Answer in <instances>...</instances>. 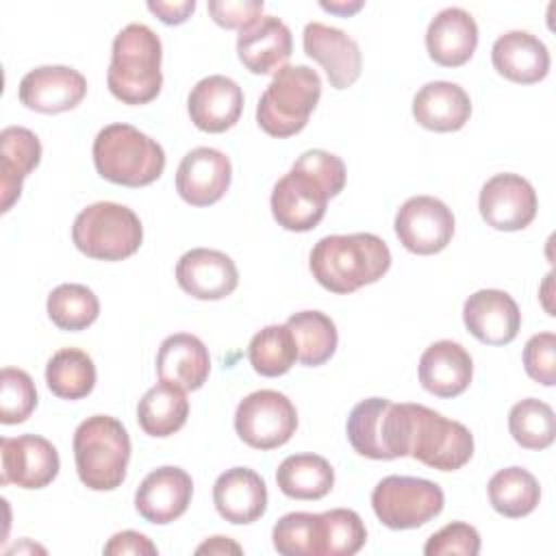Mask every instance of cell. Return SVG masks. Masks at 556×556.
Returning <instances> with one entry per match:
<instances>
[{"instance_id": "obj_1", "label": "cell", "mask_w": 556, "mask_h": 556, "mask_svg": "<svg viewBox=\"0 0 556 556\" xmlns=\"http://www.w3.org/2000/svg\"><path fill=\"white\" fill-rule=\"evenodd\" d=\"M308 267L324 289L345 295L380 280L391 267V252L371 232L328 235L311 250Z\"/></svg>"}, {"instance_id": "obj_2", "label": "cell", "mask_w": 556, "mask_h": 556, "mask_svg": "<svg viewBox=\"0 0 556 556\" xmlns=\"http://www.w3.org/2000/svg\"><path fill=\"white\" fill-rule=\"evenodd\" d=\"M161 59L163 46L150 26L137 22L124 26L111 48L109 91L124 104L152 102L163 85Z\"/></svg>"}, {"instance_id": "obj_3", "label": "cell", "mask_w": 556, "mask_h": 556, "mask_svg": "<svg viewBox=\"0 0 556 556\" xmlns=\"http://www.w3.org/2000/svg\"><path fill=\"white\" fill-rule=\"evenodd\" d=\"M93 165L115 185L146 187L165 169V152L159 141L130 124H109L93 139Z\"/></svg>"}, {"instance_id": "obj_4", "label": "cell", "mask_w": 556, "mask_h": 556, "mask_svg": "<svg viewBox=\"0 0 556 556\" xmlns=\"http://www.w3.org/2000/svg\"><path fill=\"white\" fill-rule=\"evenodd\" d=\"M130 437L111 415H93L74 432V463L80 482L91 491H113L126 478Z\"/></svg>"}, {"instance_id": "obj_5", "label": "cell", "mask_w": 556, "mask_h": 556, "mask_svg": "<svg viewBox=\"0 0 556 556\" xmlns=\"http://www.w3.org/2000/svg\"><path fill=\"white\" fill-rule=\"evenodd\" d=\"M321 96V78L308 65L280 67L256 106L258 126L271 137L298 135Z\"/></svg>"}, {"instance_id": "obj_6", "label": "cell", "mask_w": 556, "mask_h": 556, "mask_svg": "<svg viewBox=\"0 0 556 556\" xmlns=\"http://www.w3.org/2000/svg\"><path fill=\"white\" fill-rule=\"evenodd\" d=\"M410 404H395L387 397L358 402L348 417V441L365 458L393 460L408 456Z\"/></svg>"}, {"instance_id": "obj_7", "label": "cell", "mask_w": 556, "mask_h": 556, "mask_svg": "<svg viewBox=\"0 0 556 556\" xmlns=\"http://www.w3.org/2000/svg\"><path fill=\"white\" fill-rule=\"evenodd\" d=\"M74 245L96 261H124L143 241L137 213L117 202H96L83 208L72 226Z\"/></svg>"}, {"instance_id": "obj_8", "label": "cell", "mask_w": 556, "mask_h": 556, "mask_svg": "<svg viewBox=\"0 0 556 556\" xmlns=\"http://www.w3.org/2000/svg\"><path fill=\"white\" fill-rule=\"evenodd\" d=\"M410 447L408 456L439 471H456L473 456V434L460 421L441 413L410 404Z\"/></svg>"}, {"instance_id": "obj_9", "label": "cell", "mask_w": 556, "mask_h": 556, "mask_svg": "<svg viewBox=\"0 0 556 556\" xmlns=\"http://www.w3.org/2000/svg\"><path fill=\"white\" fill-rule=\"evenodd\" d=\"M445 504L441 486L426 478L387 476L371 491L378 521L391 530H413L434 519Z\"/></svg>"}, {"instance_id": "obj_10", "label": "cell", "mask_w": 556, "mask_h": 556, "mask_svg": "<svg viewBox=\"0 0 556 556\" xmlns=\"http://www.w3.org/2000/svg\"><path fill=\"white\" fill-rule=\"evenodd\" d=\"M298 428L293 402L274 389H261L245 395L235 410V430L243 443L254 450H274L285 445Z\"/></svg>"}, {"instance_id": "obj_11", "label": "cell", "mask_w": 556, "mask_h": 556, "mask_svg": "<svg viewBox=\"0 0 556 556\" xmlns=\"http://www.w3.org/2000/svg\"><path fill=\"white\" fill-rule=\"evenodd\" d=\"M330 189L311 172L293 165L271 191V215L285 230H313L326 215Z\"/></svg>"}, {"instance_id": "obj_12", "label": "cell", "mask_w": 556, "mask_h": 556, "mask_svg": "<svg viewBox=\"0 0 556 556\" xmlns=\"http://www.w3.org/2000/svg\"><path fill=\"white\" fill-rule=\"evenodd\" d=\"M395 235L413 254H437L454 235V215L445 202L432 195H413L395 213Z\"/></svg>"}, {"instance_id": "obj_13", "label": "cell", "mask_w": 556, "mask_h": 556, "mask_svg": "<svg viewBox=\"0 0 556 556\" xmlns=\"http://www.w3.org/2000/svg\"><path fill=\"white\" fill-rule=\"evenodd\" d=\"M2 484H15L20 489L48 486L61 467L56 447L39 434H20L0 439Z\"/></svg>"}, {"instance_id": "obj_14", "label": "cell", "mask_w": 556, "mask_h": 556, "mask_svg": "<svg viewBox=\"0 0 556 556\" xmlns=\"http://www.w3.org/2000/svg\"><path fill=\"white\" fill-rule=\"evenodd\" d=\"M480 215L495 230H523L536 217V191L519 174H495L480 189Z\"/></svg>"}, {"instance_id": "obj_15", "label": "cell", "mask_w": 556, "mask_h": 556, "mask_svg": "<svg viewBox=\"0 0 556 556\" xmlns=\"http://www.w3.org/2000/svg\"><path fill=\"white\" fill-rule=\"evenodd\" d=\"M87 93L85 76L67 65H41L20 80V102L37 113H63L83 102Z\"/></svg>"}, {"instance_id": "obj_16", "label": "cell", "mask_w": 556, "mask_h": 556, "mask_svg": "<svg viewBox=\"0 0 556 556\" xmlns=\"http://www.w3.org/2000/svg\"><path fill=\"white\" fill-rule=\"evenodd\" d=\"M302 46L306 56L317 61L334 89L352 87L363 70V56L358 43L341 28L311 22L304 26Z\"/></svg>"}, {"instance_id": "obj_17", "label": "cell", "mask_w": 556, "mask_h": 556, "mask_svg": "<svg viewBox=\"0 0 556 556\" xmlns=\"http://www.w3.org/2000/svg\"><path fill=\"white\" fill-rule=\"evenodd\" d=\"M230 159L215 148L189 150L176 172V191L191 206H211L222 200L230 187Z\"/></svg>"}, {"instance_id": "obj_18", "label": "cell", "mask_w": 556, "mask_h": 556, "mask_svg": "<svg viewBox=\"0 0 556 556\" xmlns=\"http://www.w3.org/2000/svg\"><path fill=\"white\" fill-rule=\"evenodd\" d=\"M193 495V480L180 467H159L150 471L135 493V508L137 513L150 523H172L191 504Z\"/></svg>"}, {"instance_id": "obj_19", "label": "cell", "mask_w": 556, "mask_h": 556, "mask_svg": "<svg viewBox=\"0 0 556 556\" xmlns=\"http://www.w3.org/2000/svg\"><path fill=\"white\" fill-rule=\"evenodd\" d=\"M176 280L195 300H222L237 289L239 271L228 254L193 248L178 258Z\"/></svg>"}, {"instance_id": "obj_20", "label": "cell", "mask_w": 556, "mask_h": 556, "mask_svg": "<svg viewBox=\"0 0 556 556\" xmlns=\"http://www.w3.org/2000/svg\"><path fill=\"white\" fill-rule=\"evenodd\" d=\"M463 321L480 343L506 345L521 328V313L506 291L480 289L465 300Z\"/></svg>"}, {"instance_id": "obj_21", "label": "cell", "mask_w": 556, "mask_h": 556, "mask_svg": "<svg viewBox=\"0 0 556 556\" xmlns=\"http://www.w3.org/2000/svg\"><path fill=\"white\" fill-rule=\"evenodd\" d=\"M187 109L195 128L204 132H224L241 117L243 91L232 78L213 74L195 83L189 91Z\"/></svg>"}, {"instance_id": "obj_22", "label": "cell", "mask_w": 556, "mask_h": 556, "mask_svg": "<svg viewBox=\"0 0 556 556\" xmlns=\"http://www.w3.org/2000/svg\"><path fill=\"white\" fill-rule=\"evenodd\" d=\"M213 502L226 521L252 523L267 510L265 480L250 467L226 469L213 484Z\"/></svg>"}, {"instance_id": "obj_23", "label": "cell", "mask_w": 556, "mask_h": 556, "mask_svg": "<svg viewBox=\"0 0 556 556\" xmlns=\"http://www.w3.org/2000/svg\"><path fill=\"white\" fill-rule=\"evenodd\" d=\"M478 46V24L473 15L460 7L439 11L426 30V48L434 63L443 67L465 65Z\"/></svg>"}, {"instance_id": "obj_24", "label": "cell", "mask_w": 556, "mask_h": 556, "mask_svg": "<svg viewBox=\"0 0 556 556\" xmlns=\"http://www.w3.org/2000/svg\"><path fill=\"white\" fill-rule=\"evenodd\" d=\"M473 376V361L469 352L450 339L434 341L419 358V382L437 397L460 395Z\"/></svg>"}, {"instance_id": "obj_25", "label": "cell", "mask_w": 556, "mask_h": 556, "mask_svg": "<svg viewBox=\"0 0 556 556\" xmlns=\"http://www.w3.org/2000/svg\"><path fill=\"white\" fill-rule=\"evenodd\" d=\"M291 50V30L282 20L274 15H263L237 37L239 61L245 65V70L261 76L285 67Z\"/></svg>"}, {"instance_id": "obj_26", "label": "cell", "mask_w": 556, "mask_h": 556, "mask_svg": "<svg viewBox=\"0 0 556 556\" xmlns=\"http://www.w3.org/2000/svg\"><path fill=\"white\" fill-rule=\"evenodd\" d=\"M491 61L500 76L519 85L539 83L549 72L547 46L528 30L500 35L491 48Z\"/></svg>"}, {"instance_id": "obj_27", "label": "cell", "mask_w": 556, "mask_h": 556, "mask_svg": "<svg viewBox=\"0 0 556 556\" xmlns=\"http://www.w3.org/2000/svg\"><path fill=\"white\" fill-rule=\"evenodd\" d=\"M211 371L206 345L189 332H176L163 339L156 354V374L163 382L176 384L182 391L200 389Z\"/></svg>"}, {"instance_id": "obj_28", "label": "cell", "mask_w": 556, "mask_h": 556, "mask_svg": "<svg viewBox=\"0 0 556 556\" xmlns=\"http://www.w3.org/2000/svg\"><path fill=\"white\" fill-rule=\"evenodd\" d=\"M471 115L467 91L450 80L424 85L413 98V117L419 126L434 132L460 130Z\"/></svg>"}, {"instance_id": "obj_29", "label": "cell", "mask_w": 556, "mask_h": 556, "mask_svg": "<svg viewBox=\"0 0 556 556\" xmlns=\"http://www.w3.org/2000/svg\"><path fill=\"white\" fill-rule=\"evenodd\" d=\"M41 143L24 126H7L0 132V193L7 213L22 193L24 178L39 165Z\"/></svg>"}, {"instance_id": "obj_30", "label": "cell", "mask_w": 556, "mask_h": 556, "mask_svg": "<svg viewBox=\"0 0 556 556\" xmlns=\"http://www.w3.org/2000/svg\"><path fill=\"white\" fill-rule=\"evenodd\" d=\"M189 417L185 391L169 382H159L143 393L137 404V421L150 437H169L178 432Z\"/></svg>"}, {"instance_id": "obj_31", "label": "cell", "mask_w": 556, "mask_h": 556, "mask_svg": "<svg viewBox=\"0 0 556 556\" xmlns=\"http://www.w3.org/2000/svg\"><path fill=\"white\" fill-rule=\"evenodd\" d=\"M276 482L287 497L321 500L334 484V469L319 454H291L278 465Z\"/></svg>"}, {"instance_id": "obj_32", "label": "cell", "mask_w": 556, "mask_h": 556, "mask_svg": "<svg viewBox=\"0 0 556 556\" xmlns=\"http://www.w3.org/2000/svg\"><path fill=\"white\" fill-rule=\"evenodd\" d=\"M489 502L504 517H526L541 502L539 480L523 467L500 469L489 480Z\"/></svg>"}, {"instance_id": "obj_33", "label": "cell", "mask_w": 556, "mask_h": 556, "mask_svg": "<svg viewBox=\"0 0 556 556\" xmlns=\"http://www.w3.org/2000/svg\"><path fill=\"white\" fill-rule=\"evenodd\" d=\"M48 389L61 400H83L96 387V365L78 348H63L46 365Z\"/></svg>"}, {"instance_id": "obj_34", "label": "cell", "mask_w": 556, "mask_h": 556, "mask_svg": "<svg viewBox=\"0 0 556 556\" xmlns=\"http://www.w3.org/2000/svg\"><path fill=\"white\" fill-rule=\"evenodd\" d=\"M298 345V361L306 367L324 365L337 350V326L321 311H300L287 319Z\"/></svg>"}, {"instance_id": "obj_35", "label": "cell", "mask_w": 556, "mask_h": 556, "mask_svg": "<svg viewBox=\"0 0 556 556\" xmlns=\"http://www.w3.org/2000/svg\"><path fill=\"white\" fill-rule=\"evenodd\" d=\"M248 358L252 369L265 378L287 374L298 361V345L287 324H271L258 330L248 345Z\"/></svg>"}, {"instance_id": "obj_36", "label": "cell", "mask_w": 556, "mask_h": 556, "mask_svg": "<svg viewBox=\"0 0 556 556\" xmlns=\"http://www.w3.org/2000/svg\"><path fill=\"white\" fill-rule=\"evenodd\" d=\"M48 317L61 330H85L89 328L100 313L98 295L78 282H65L50 291L48 295Z\"/></svg>"}, {"instance_id": "obj_37", "label": "cell", "mask_w": 556, "mask_h": 556, "mask_svg": "<svg viewBox=\"0 0 556 556\" xmlns=\"http://www.w3.org/2000/svg\"><path fill=\"white\" fill-rule=\"evenodd\" d=\"M508 430L517 445L526 450H545L556 439L554 410L536 397H526L510 408Z\"/></svg>"}, {"instance_id": "obj_38", "label": "cell", "mask_w": 556, "mask_h": 556, "mask_svg": "<svg viewBox=\"0 0 556 556\" xmlns=\"http://www.w3.org/2000/svg\"><path fill=\"white\" fill-rule=\"evenodd\" d=\"M367 541V530L358 513L332 508L319 513V556H352Z\"/></svg>"}, {"instance_id": "obj_39", "label": "cell", "mask_w": 556, "mask_h": 556, "mask_svg": "<svg viewBox=\"0 0 556 556\" xmlns=\"http://www.w3.org/2000/svg\"><path fill=\"white\" fill-rule=\"evenodd\" d=\"M274 547L285 556H319V515L289 513L271 530Z\"/></svg>"}, {"instance_id": "obj_40", "label": "cell", "mask_w": 556, "mask_h": 556, "mask_svg": "<svg viewBox=\"0 0 556 556\" xmlns=\"http://www.w3.org/2000/svg\"><path fill=\"white\" fill-rule=\"evenodd\" d=\"M37 406V389L33 378L17 367H4L0 374V421L22 424Z\"/></svg>"}, {"instance_id": "obj_41", "label": "cell", "mask_w": 556, "mask_h": 556, "mask_svg": "<svg viewBox=\"0 0 556 556\" xmlns=\"http://www.w3.org/2000/svg\"><path fill=\"white\" fill-rule=\"evenodd\" d=\"M478 552H480V534L473 526L465 521H452L443 526L424 545V554L428 556H445V554L476 556Z\"/></svg>"}, {"instance_id": "obj_42", "label": "cell", "mask_w": 556, "mask_h": 556, "mask_svg": "<svg viewBox=\"0 0 556 556\" xmlns=\"http://www.w3.org/2000/svg\"><path fill=\"white\" fill-rule=\"evenodd\" d=\"M526 374L545 387L556 382V337L554 332H539L528 339L523 348Z\"/></svg>"}, {"instance_id": "obj_43", "label": "cell", "mask_w": 556, "mask_h": 556, "mask_svg": "<svg viewBox=\"0 0 556 556\" xmlns=\"http://www.w3.org/2000/svg\"><path fill=\"white\" fill-rule=\"evenodd\" d=\"M306 172H311L315 178H319L334 195H339L345 187V165L343 161L326 150H306L298 156V161L293 163Z\"/></svg>"}, {"instance_id": "obj_44", "label": "cell", "mask_w": 556, "mask_h": 556, "mask_svg": "<svg viewBox=\"0 0 556 556\" xmlns=\"http://www.w3.org/2000/svg\"><path fill=\"white\" fill-rule=\"evenodd\" d=\"M261 0H208V13L222 28H237L239 33L263 17Z\"/></svg>"}, {"instance_id": "obj_45", "label": "cell", "mask_w": 556, "mask_h": 556, "mask_svg": "<svg viewBox=\"0 0 556 556\" xmlns=\"http://www.w3.org/2000/svg\"><path fill=\"white\" fill-rule=\"evenodd\" d=\"M106 556H124V554H135V556H156V545L141 532L135 530H124L117 532L109 539L104 545Z\"/></svg>"}, {"instance_id": "obj_46", "label": "cell", "mask_w": 556, "mask_h": 556, "mask_svg": "<svg viewBox=\"0 0 556 556\" xmlns=\"http://www.w3.org/2000/svg\"><path fill=\"white\" fill-rule=\"evenodd\" d=\"M148 9L163 22V24H182L189 20V15L195 9V0H180V2H163V0H150Z\"/></svg>"}, {"instance_id": "obj_47", "label": "cell", "mask_w": 556, "mask_h": 556, "mask_svg": "<svg viewBox=\"0 0 556 556\" xmlns=\"http://www.w3.org/2000/svg\"><path fill=\"white\" fill-rule=\"evenodd\" d=\"M241 545H237L228 536H211L202 545L195 547V554H241Z\"/></svg>"}, {"instance_id": "obj_48", "label": "cell", "mask_w": 556, "mask_h": 556, "mask_svg": "<svg viewBox=\"0 0 556 556\" xmlns=\"http://www.w3.org/2000/svg\"><path fill=\"white\" fill-rule=\"evenodd\" d=\"M363 7V2H321V9H326V11H330V13H339V15H350V13H354V11H358Z\"/></svg>"}]
</instances>
